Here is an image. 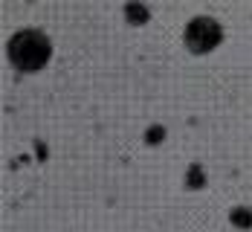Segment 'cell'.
<instances>
[{
	"label": "cell",
	"mask_w": 252,
	"mask_h": 232,
	"mask_svg": "<svg viewBox=\"0 0 252 232\" xmlns=\"http://www.w3.org/2000/svg\"><path fill=\"white\" fill-rule=\"evenodd\" d=\"M9 55L21 70H38L50 58V41L38 32H21V35L12 38Z\"/></svg>",
	"instance_id": "cell-1"
},
{
	"label": "cell",
	"mask_w": 252,
	"mask_h": 232,
	"mask_svg": "<svg viewBox=\"0 0 252 232\" xmlns=\"http://www.w3.org/2000/svg\"><path fill=\"white\" fill-rule=\"evenodd\" d=\"M186 41H189V47H191L194 52L212 50V47L220 41V26L215 24V21H209V18H197V21L189 24Z\"/></svg>",
	"instance_id": "cell-2"
}]
</instances>
